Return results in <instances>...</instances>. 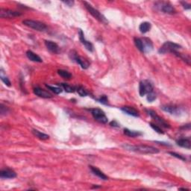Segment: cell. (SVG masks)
I'll return each mask as SVG.
<instances>
[{"mask_svg": "<svg viewBox=\"0 0 191 191\" xmlns=\"http://www.w3.org/2000/svg\"><path fill=\"white\" fill-rule=\"evenodd\" d=\"M125 150L132 151V152H138L140 154H157L159 152V149L151 146L146 145H129L124 144L122 146Z\"/></svg>", "mask_w": 191, "mask_h": 191, "instance_id": "cell-1", "label": "cell"}, {"mask_svg": "<svg viewBox=\"0 0 191 191\" xmlns=\"http://www.w3.org/2000/svg\"><path fill=\"white\" fill-rule=\"evenodd\" d=\"M181 48V46L179 44H175V43L170 42V41H166L163 46L158 50V52L160 54H166V53H172L175 54L176 52H178Z\"/></svg>", "mask_w": 191, "mask_h": 191, "instance_id": "cell-2", "label": "cell"}, {"mask_svg": "<svg viewBox=\"0 0 191 191\" xmlns=\"http://www.w3.org/2000/svg\"><path fill=\"white\" fill-rule=\"evenodd\" d=\"M84 6H85L86 9L87 10V11H88L89 13H90V14L94 17V18H96V20H98L99 22H101V23H108V21L106 20L105 17L103 16V15L101 14L100 12L98 11L97 9L94 8V7L91 6V5L89 4V3H87V2H84Z\"/></svg>", "mask_w": 191, "mask_h": 191, "instance_id": "cell-3", "label": "cell"}, {"mask_svg": "<svg viewBox=\"0 0 191 191\" xmlns=\"http://www.w3.org/2000/svg\"><path fill=\"white\" fill-rule=\"evenodd\" d=\"M23 23L26 26L29 27V28L33 29L34 30L38 31V32H44L47 29V26H46L45 23L37 21V20H25L23 21Z\"/></svg>", "mask_w": 191, "mask_h": 191, "instance_id": "cell-4", "label": "cell"}, {"mask_svg": "<svg viewBox=\"0 0 191 191\" xmlns=\"http://www.w3.org/2000/svg\"><path fill=\"white\" fill-rule=\"evenodd\" d=\"M89 111L91 112L93 117L94 118L96 121L102 124H106L108 122V119L106 117L105 113L100 108H93V109H90Z\"/></svg>", "mask_w": 191, "mask_h": 191, "instance_id": "cell-5", "label": "cell"}, {"mask_svg": "<svg viewBox=\"0 0 191 191\" xmlns=\"http://www.w3.org/2000/svg\"><path fill=\"white\" fill-rule=\"evenodd\" d=\"M154 91V87L152 82L149 80L141 81L139 84V94L140 96H143Z\"/></svg>", "mask_w": 191, "mask_h": 191, "instance_id": "cell-6", "label": "cell"}, {"mask_svg": "<svg viewBox=\"0 0 191 191\" xmlns=\"http://www.w3.org/2000/svg\"><path fill=\"white\" fill-rule=\"evenodd\" d=\"M70 58H71V60H73L75 62H76L78 64H79L81 66V67L84 70H86L90 67V63L89 62L85 60L83 57H81L78 55L77 52L75 51H71L70 52Z\"/></svg>", "mask_w": 191, "mask_h": 191, "instance_id": "cell-7", "label": "cell"}, {"mask_svg": "<svg viewBox=\"0 0 191 191\" xmlns=\"http://www.w3.org/2000/svg\"><path fill=\"white\" fill-rule=\"evenodd\" d=\"M155 7L158 10L168 14H175L176 13V11L173 6L170 3L165 2H158L155 3Z\"/></svg>", "mask_w": 191, "mask_h": 191, "instance_id": "cell-8", "label": "cell"}, {"mask_svg": "<svg viewBox=\"0 0 191 191\" xmlns=\"http://www.w3.org/2000/svg\"><path fill=\"white\" fill-rule=\"evenodd\" d=\"M22 13L20 12L12 11L9 9H5V8H1L0 9V17L1 18H7L11 19L14 17L21 16Z\"/></svg>", "mask_w": 191, "mask_h": 191, "instance_id": "cell-9", "label": "cell"}, {"mask_svg": "<svg viewBox=\"0 0 191 191\" xmlns=\"http://www.w3.org/2000/svg\"><path fill=\"white\" fill-rule=\"evenodd\" d=\"M146 111L147 112L148 114L151 117L154 119V120H155L157 123H158V124H159L160 125L164 127V128H168L170 127V125H169V124L166 123V122L165 121L163 118H161V117L158 116L157 113L155 112L154 111H152V110H146Z\"/></svg>", "mask_w": 191, "mask_h": 191, "instance_id": "cell-10", "label": "cell"}, {"mask_svg": "<svg viewBox=\"0 0 191 191\" xmlns=\"http://www.w3.org/2000/svg\"><path fill=\"white\" fill-rule=\"evenodd\" d=\"M161 108L163 111L172 115H180L181 113V108L176 105H164L161 106Z\"/></svg>", "mask_w": 191, "mask_h": 191, "instance_id": "cell-11", "label": "cell"}, {"mask_svg": "<svg viewBox=\"0 0 191 191\" xmlns=\"http://www.w3.org/2000/svg\"><path fill=\"white\" fill-rule=\"evenodd\" d=\"M78 35H79V40H80L81 43H82L83 45L85 46L86 49H87L88 51L90 52H93L94 51V45L92 44V43H90V41L87 40L84 37V32H82V29H79V32H78Z\"/></svg>", "mask_w": 191, "mask_h": 191, "instance_id": "cell-12", "label": "cell"}, {"mask_svg": "<svg viewBox=\"0 0 191 191\" xmlns=\"http://www.w3.org/2000/svg\"><path fill=\"white\" fill-rule=\"evenodd\" d=\"M0 177H1V178H4V179L13 178L17 177V173L11 169L7 168L5 169V170H2L0 171Z\"/></svg>", "mask_w": 191, "mask_h": 191, "instance_id": "cell-13", "label": "cell"}, {"mask_svg": "<svg viewBox=\"0 0 191 191\" xmlns=\"http://www.w3.org/2000/svg\"><path fill=\"white\" fill-rule=\"evenodd\" d=\"M33 92L36 96H39V97L44 98V99H50V98H52V95L50 93L44 90V89L40 88V87H35V88H34Z\"/></svg>", "mask_w": 191, "mask_h": 191, "instance_id": "cell-14", "label": "cell"}, {"mask_svg": "<svg viewBox=\"0 0 191 191\" xmlns=\"http://www.w3.org/2000/svg\"><path fill=\"white\" fill-rule=\"evenodd\" d=\"M45 46L47 48V49L50 52L54 53V54H57L59 52L60 48L56 43L53 42L51 40H45Z\"/></svg>", "mask_w": 191, "mask_h": 191, "instance_id": "cell-15", "label": "cell"}, {"mask_svg": "<svg viewBox=\"0 0 191 191\" xmlns=\"http://www.w3.org/2000/svg\"><path fill=\"white\" fill-rule=\"evenodd\" d=\"M143 42V53L150 52L153 50V44L150 39L148 37H143L141 38Z\"/></svg>", "mask_w": 191, "mask_h": 191, "instance_id": "cell-16", "label": "cell"}, {"mask_svg": "<svg viewBox=\"0 0 191 191\" xmlns=\"http://www.w3.org/2000/svg\"><path fill=\"white\" fill-rule=\"evenodd\" d=\"M121 110L124 113H127V114L130 115V116L135 117H137L140 116L139 111L136 110L135 108L130 107V106H124V107L121 108Z\"/></svg>", "mask_w": 191, "mask_h": 191, "instance_id": "cell-17", "label": "cell"}, {"mask_svg": "<svg viewBox=\"0 0 191 191\" xmlns=\"http://www.w3.org/2000/svg\"><path fill=\"white\" fill-rule=\"evenodd\" d=\"M26 56L30 61H34V62H38V63H41L43 62L42 58H40L39 55H37V54L33 52L32 51L28 50L26 52Z\"/></svg>", "mask_w": 191, "mask_h": 191, "instance_id": "cell-18", "label": "cell"}, {"mask_svg": "<svg viewBox=\"0 0 191 191\" xmlns=\"http://www.w3.org/2000/svg\"><path fill=\"white\" fill-rule=\"evenodd\" d=\"M89 167L90 168L91 172H92V173H94V175H96V176H98L99 178H100L101 179H102V180H108V179L107 175H105L104 173H103L100 170H99V169H98L97 167H95V166H90Z\"/></svg>", "mask_w": 191, "mask_h": 191, "instance_id": "cell-19", "label": "cell"}, {"mask_svg": "<svg viewBox=\"0 0 191 191\" xmlns=\"http://www.w3.org/2000/svg\"><path fill=\"white\" fill-rule=\"evenodd\" d=\"M177 145L181 146V147L185 148V149H190L191 148V142L189 139L181 138L176 140Z\"/></svg>", "mask_w": 191, "mask_h": 191, "instance_id": "cell-20", "label": "cell"}, {"mask_svg": "<svg viewBox=\"0 0 191 191\" xmlns=\"http://www.w3.org/2000/svg\"><path fill=\"white\" fill-rule=\"evenodd\" d=\"M151 28H152V25H151L150 23H149V22H143L139 26V30H140V32L142 34H145L146 32H149Z\"/></svg>", "mask_w": 191, "mask_h": 191, "instance_id": "cell-21", "label": "cell"}, {"mask_svg": "<svg viewBox=\"0 0 191 191\" xmlns=\"http://www.w3.org/2000/svg\"><path fill=\"white\" fill-rule=\"evenodd\" d=\"M32 134H33V135L35 136L36 137H37V138L40 139V140H47V139L49 138V135H46V134L42 133V132H40L38 130L32 129Z\"/></svg>", "mask_w": 191, "mask_h": 191, "instance_id": "cell-22", "label": "cell"}, {"mask_svg": "<svg viewBox=\"0 0 191 191\" xmlns=\"http://www.w3.org/2000/svg\"><path fill=\"white\" fill-rule=\"evenodd\" d=\"M124 134H125L126 136H128V137H139V136H141L143 135L140 132L132 131V130L128 129V128H125V129H124Z\"/></svg>", "mask_w": 191, "mask_h": 191, "instance_id": "cell-23", "label": "cell"}, {"mask_svg": "<svg viewBox=\"0 0 191 191\" xmlns=\"http://www.w3.org/2000/svg\"><path fill=\"white\" fill-rule=\"evenodd\" d=\"M0 78H1V80L4 82V84H6V85L8 86V87H11V82H10V80L8 79V77H7L6 74L5 73L3 69H1V70H0Z\"/></svg>", "mask_w": 191, "mask_h": 191, "instance_id": "cell-24", "label": "cell"}, {"mask_svg": "<svg viewBox=\"0 0 191 191\" xmlns=\"http://www.w3.org/2000/svg\"><path fill=\"white\" fill-rule=\"evenodd\" d=\"M174 55L177 57H178V58H180L181 60H183L184 61H185L188 65H190V58L189 55H187L185 54H182V53L178 52H176Z\"/></svg>", "mask_w": 191, "mask_h": 191, "instance_id": "cell-25", "label": "cell"}, {"mask_svg": "<svg viewBox=\"0 0 191 191\" xmlns=\"http://www.w3.org/2000/svg\"><path fill=\"white\" fill-rule=\"evenodd\" d=\"M58 74L59 75H61L62 78H63L65 79H70V78H72V77H73V75H72L71 73H70L69 72L66 71V70H58Z\"/></svg>", "mask_w": 191, "mask_h": 191, "instance_id": "cell-26", "label": "cell"}, {"mask_svg": "<svg viewBox=\"0 0 191 191\" xmlns=\"http://www.w3.org/2000/svg\"><path fill=\"white\" fill-rule=\"evenodd\" d=\"M59 85H61V87L63 88V90L67 93H73L75 91V87H73V86L69 85L68 84L61 83V84H59Z\"/></svg>", "mask_w": 191, "mask_h": 191, "instance_id": "cell-27", "label": "cell"}, {"mask_svg": "<svg viewBox=\"0 0 191 191\" xmlns=\"http://www.w3.org/2000/svg\"><path fill=\"white\" fill-rule=\"evenodd\" d=\"M75 91H77L78 94H79V96H82V97H84V96H87L89 94L88 92H87V91L85 89L82 87V86H78V87H75Z\"/></svg>", "mask_w": 191, "mask_h": 191, "instance_id": "cell-28", "label": "cell"}, {"mask_svg": "<svg viewBox=\"0 0 191 191\" xmlns=\"http://www.w3.org/2000/svg\"><path fill=\"white\" fill-rule=\"evenodd\" d=\"M134 41H135V44L136 46V47L140 50L141 52H143V42L141 38H137V37H135L134 39Z\"/></svg>", "mask_w": 191, "mask_h": 191, "instance_id": "cell-29", "label": "cell"}, {"mask_svg": "<svg viewBox=\"0 0 191 191\" xmlns=\"http://www.w3.org/2000/svg\"><path fill=\"white\" fill-rule=\"evenodd\" d=\"M46 87H47L49 90H50L51 91H52L54 94H61L62 92V88L61 87H53V86H50V85H48V84H46Z\"/></svg>", "mask_w": 191, "mask_h": 191, "instance_id": "cell-30", "label": "cell"}, {"mask_svg": "<svg viewBox=\"0 0 191 191\" xmlns=\"http://www.w3.org/2000/svg\"><path fill=\"white\" fill-rule=\"evenodd\" d=\"M156 98H157V96H156V94H155L154 91H153V92H151L147 94V97H146V99H147V100L149 101V102H152L153 101L155 100Z\"/></svg>", "mask_w": 191, "mask_h": 191, "instance_id": "cell-31", "label": "cell"}, {"mask_svg": "<svg viewBox=\"0 0 191 191\" xmlns=\"http://www.w3.org/2000/svg\"><path fill=\"white\" fill-rule=\"evenodd\" d=\"M149 125H150V126L152 127L153 129L156 132H158V133H159V134H163V130L161 129V128L159 126V125H155V124H154V123H149Z\"/></svg>", "mask_w": 191, "mask_h": 191, "instance_id": "cell-32", "label": "cell"}, {"mask_svg": "<svg viewBox=\"0 0 191 191\" xmlns=\"http://www.w3.org/2000/svg\"><path fill=\"white\" fill-rule=\"evenodd\" d=\"M98 101H99V102L101 103V104L103 105H108V97L106 96L105 95H102L100 96V98H99V99H97Z\"/></svg>", "mask_w": 191, "mask_h": 191, "instance_id": "cell-33", "label": "cell"}, {"mask_svg": "<svg viewBox=\"0 0 191 191\" xmlns=\"http://www.w3.org/2000/svg\"><path fill=\"white\" fill-rule=\"evenodd\" d=\"M9 111V109H8V107L5 106L3 104L0 105V113L1 115H6L8 113Z\"/></svg>", "mask_w": 191, "mask_h": 191, "instance_id": "cell-34", "label": "cell"}, {"mask_svg": "<svg viewBox=\"0 0 191 191\" xmlns=\"http://www.w3.org/2000/svg\"><path fill=\"white\" fill-rule=\"evenodd\" d=\"M168 153L170 155H171L172 156H173V157L178 158V159L181 160V161H186V158L184 157L183 155H181L178 154V153H175V152H169Z\"/></svg>", "mask_w": 191, "mask_h": 191, "instance_id": "cell-35", "label": "cell"}, {"mask_svg": "<svg viewBox=\"0 0 191 191\" xmlns=\"http://www.w3.org/2000/svg\"><path fill=\"white\" fill-rule=\"evenodd\" d=\"M181 6H183V8H185V10H190L191 8L190 4L186 2H181Z\"/></svg>", "mask_w": 191, "mask_h": 191, "instance_id": "cell-36", "label": "cell"}, {"mask_svg": "<svg viewBox=\"0 0 191 191\" xmlns=\"http://www.w3.org/2000/svg\"><path fill=\"white\" fill-rule=\"evenodd\" d=\"M110 125H111V126H112V127H117V128H119V127H120V124H119L117 121H115V120H113V121L111 122V123H110Z\"/></svg>", "mask_w": 191, "mask_h": 191, "instance_id": "cell-37", "label": "cell"}, {"mask_svg": "<svg viewBox=\"0 0 191 191\" xmlns=\"http://www.w3.org/2000/svg\"><path fill=\"white\" fill-rule=\"evenodd\" d=\"M63 3H64L65 5H67V6H69V7H72L74 5V2L73 1H63Z\"/></svg>", "mask_w": 191, "mask_h": 191, "instance_id": "cell-38", "label": "cell"}, {"mask_svg": "<svg viewBox=\"0 0 191 191\" xmlns=\"http://www.w3.org/2000/svg\"><path fill=\"white\" fill-rule=\"evenodd\" d=\"M99 187H100V186H93L92 187V189H96V188H99Z\"/></svg>", "mask_w": 191, "mask_h": 191, "instance_id": "cell-39", "label": "cell"}, {"mask_svg": "<svg viewBox=\"0 0 191 191\" xmlns=\"http://www.w3.org/2000/svg\"><path fill=\"white\" fill-rule=\"evenodd\" d=\"M179 190H187V191H189V189H187V188H179Z\"/></svg>", "mask_w": 191, "mask_h": 191, "instance_id": "cell-40", "label": "cell"}]
</instances>
